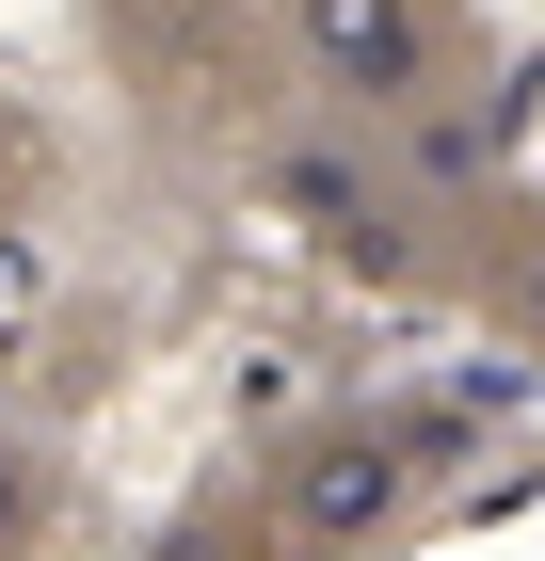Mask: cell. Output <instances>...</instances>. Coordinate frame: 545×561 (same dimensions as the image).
Here are the masks:
<instances>
[{
    "label": "cell",
    "mask_w": 545,
    "mask_h": 561,
    "mask_svg": "<svg viewBox=\"0 0 545 561\" xmlns=\"http://www.w3.org/2000/svg\"><path fill=\"white\" fill-rule=\"evenodd\" d=\"M385 497H401L385 433H337V449H305V481H289V514H305V529H370Z\"/></svg>",
    "instance_id": "cell-2"
},
{
    "label": "cell",
    "mask_w": 545,
    "mask_h": 561,
    "mask_svg": "<svg viewBox=\"0 0 545 561\" xmlns=\"http://www.w3.org/2000/svg\"><path fill=\"white\" fill-rule=\"evenodd\" d=\"M33 514H48V481H33V449H0V561L33 546Z\"/></svg>",
    "instance_id": "cell-3"
},
{
    "label": "cell",
    "mask_w": 545,
    "mask_h": 561,
    "mask_svg": "<svg viewBox=\"0 0 545 561\" xmlns=\"http://www.w3.org/2000/svg\"><path fill=\"white\" fill-rule=\"evenodd\" d=\"M433 48H450L433 0H305V65H321L337 96H370V113L433 81Z\"/></svg>",
    "instance_id": "cell-1"
},
{
    "label": "cell",
    "mask_w": 545,
    "mask_h": 561,
    "mask_svg": "<svg viewBox=\"0 0 545 561\" xmlns=\"http://www.w3.org/2000/svg\"><path fill=\"white\" fill-rule=\"evenodd\" d=\"M513 321H530V337H545V257H530V273H513Z\"/></svg>",
    "instance_id": "cell-4"
}]
</instances>
